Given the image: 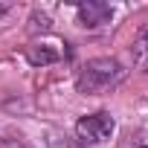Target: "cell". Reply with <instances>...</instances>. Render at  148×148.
Wrapping results in <instances>:
<instances>
[{"label":"cell","mask_w":148,"mask_h":148,"mask_svg":"<svg viewBox=\"0 0 148 148\" xmlns=\"http://www.w3.org/2000/svg\"><path fill=\"white\" fill-rule=\"evenodd\" d=\"M122 79H125V67L116 58H90L79 73L76 87L84 96H102L110 87H116Z\"/></svg>","instance_id":"6da1fadb"},{"label":"cell","mask_w":148,"mask_h":148,"mask_svg":"<svg viewBox=\"0 0 148 148\" xmlns=\"http://www.w3.org/2000/svg\"><path fill=\"white\" fill-rule=\"evenodd\" d=\"M113 128H116L113 116L108 110H99V113H87L76 122V136L84 145H102L113 136Z\"/></svg>","instance_id":"7a4b0ae2"},{"label":"cell","mask_w":148,"mask_h":148,"mask_svg":"<svg viewBox=\"0 0 148 148\" xmlns=\"http://www.w3.org/2000/svg\"><path fill=\"white\" fill-rule=\"evenodd\" d=\"M79 26L84 29H99L105 26L110 18H113V9L108 3H102V0H87V3H79Z\"/></svg>","instance_id":"3957f363"},{"label":"cell","mask_w":148,"mask_h":148,"mask_svg":"<svg viewBox=\"0 0 148 148\" xmlns=\"http://www.w3.org/2000/svg\"><path fill=\"white\" fill-rule=\"evenodd\" d=\"M26 58H29L35 67H38V64L44 67V64H55V61L61 58V52H58V49H49L47 44H35V47H29Z\"/></svg>","instance_id":"277c9868"},{"label":"cell","mask_w":148,"mask_h":148,"mask_svg":"<svg viewBox=\"0 0 148 148\" xmlns=\"http://www.w3.org/2000/svg\"><path fill=\"white\" fill-rule=\"evenodd\" d=\"M131 52H134V67L142 70V73H148V32H142V35L134 41Z\"/></svg>","instance_id":"5b68a950"},{"label":"cell","mask_w":148,"mask_h":148,"mask_svg":"<svg viewBox=\"0 0 148 148\" xmlns=\"http://www.w3.org/2000/svg\"><path fill=\"white\" fill-rule=\"evenodd\" d=\"M3 12H6V6H0V15H3Z\"/></svg>","instance_id":"8992f818"},{"label":"cell","mask_w":148,"mask_h":148,"mask_svg":"<svg viewBox=\"0 0 148 148\" xmlns=\"http://www.w3.org/2000/svg\"><path fill=\"white\" fill-rule=\"evenodd\" d=\"M9 148H23V145H9Z\"/></svg>","instance_id":"52a82bcc"}]
</instances>
